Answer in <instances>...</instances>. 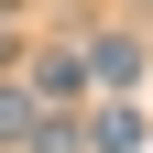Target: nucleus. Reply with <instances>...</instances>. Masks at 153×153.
Wrapping results in <instances>:
<instances>
[{"label":"nucleus","instance_id":"obj_1","mask_svg":"<svg viewBox=\"0 0 153 153\" xmlns=\"http://www.w3.org/2000/svg\"><path fill=\"white\" fill-rule=\"evenodd\" d=\"M142 76V44L131 33H88V88H131Z\"/></svg>","mask_w":153,"mask_h":153},{"label":"nucleus","instance_id":"obj_2","mask_svg":"<svg viewBox=\"0 0 153 153\" xmlns=\"http://www.w3.org/2000/svg\"><path fill=\"white\" fill-rule=\"evenodd\" d=\"M88 142H99V153H142L153 120H142V109H99V120H88Z\"/></svg>","mask_w":153,"mask_h":153},{"label":"nucleus","instance_id":"obj_3","mask_svg":"<svg viewBox=\"0 0 153 153\" xmlns=\"http://www.w3.org/2000/svg\"><path fill=\"white\" fill-rule=\"evenodd\" d=\"M33 99H88V55H44L33 66Z\"/></svg>","mask_w":153,"mask_h":153},{"label":"nucleus","instance_id":"obj_4","mask_svg":"<svg viewBox=\"0 0 153 153\" xmlns=\"http://www.w3.org/2000/svg\"><path fill=\"white\" fill-rule=\"evenodd\" d=\"M33 120H44V99L33 88H0V142H33Z\"/></svg>","mask_w":153,"mask_h":153},{"label":"nucleus","instance_id":"obj_5","mask_svg":"<svg viewBox=\"0 0 153 153\" xmlns=\"http://www.w3.org/2000/svg\"><path fill=\"white\" fill-rule=\"evenodd\" d=\"M22 153H76V120H33V142Z\"/></svg>","mask_w":153,"mask_h":153}]
</instances>
